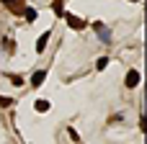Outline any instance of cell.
<instances>
[{
  "label": "cell",
  "mask_w": 147,
  "mask_h": 144,
  "mask_svg": "<svg viewBox=\"0 0 147 144\" xmlns=\"http://www.w3.org/2000/svg\"><path fill=\"white\" fill-rule=\"evenodd\" d=\"M3 3H5V5H13V3H18V0H3Z\"/></svg>",
  "instance_id": "obj_9"
},
{
  "label": "cell",
  "mask_w": 147,
  "mask_h": 144,
  "mask_svg": "<svg viewBox=\"0 0 147 144\" xmlns=\"http://www.w3.org/2000/svg\"><path fill=\"white\" fill-rule=\"evenodd\" d=\"M65 18H67V26H72V28H83V26H85V23H83L78 15H70V13H67Z\"/></svg>",
  "instance_id": "obj_4"
},
{
  "label": "cell",
  "mask_w": 147,
  "mask_h": 144,
  "mask_svg": "<svg viewBox=\"0 0 147 144\" xmlns=\"http://www.w3.org/2000/svg\"><path fill=\"white\" fill-rule=\"evenodd\" d=\"M47 41H49V31H44V33H41V36L36 39V52H39V54H41V52L47 49Z\"/></svg>",
  "instance_id": "obj_3"
},
{
  "label": "cell",
  "mask_w": 147,
  "mask_h": 144,
  "mask_svg": "<svg viewBox=\"0 0 147 144\" xmlns=\"http://www.w3.org/2000/svg\"><path fill=\"white\" fill-rule=\"evenodd\" d=\"M26 21L31 23V21H36V10H31V8H26Z\"/></svg>",
  "instance_id": "obj_8"
},
{
  "label": "cell",
  "mask_w": 147,
  "mask_h": 144,
  "mask_svg": "<svg viewBox=\"0 0 147 144\" xmlns=\"http://www.w3.org/2000/svg\"><path fill=\"white\" fill-rule=\"evenodd\" d=\"M44 80H47V70H36V72L31 75V85H34V88H39Z\"/></svg>",
  "instance_id": "obj_1"
},
{
  "label": "cell",
  "mask_w": 147,
  "mask_h": 144,
  "mask_svg": "<svg viewBox=\"0 0 147 144\" xmlns=\"http://www.w3.org/2000/svg\"><path fill=\"white\" fill-rule=\"evenodd\" d=\"M96 67H98V70H106V67H109V57H101V59L96 62Z\"/></svg>",
  "instance_id": "obj_7"
},
{
  "label": "cell",
  "mask_w": 147,
  "mask_h": 144,
  "mask_svg": "<svg viewBox=\"0 0 147 144\" xmlns=\"http://www.w3.org/2000/svg\"><path fill=\"white\" fill-rule=\"evenodd\" d=\"M52 8H54V13H57V15H65V10H62V0H54V5H52Z\"/></svg>",
  "instance_id": "obj_6"
},
{
  "label": "cell",
  "mask_w": 147,
  "mask_h": 144,
  "mask_svg": "<svg viewBox=\"0 0 147 144\" xmlns=\"http://www.w3.org/2000/svg\"><path fill=\"white\" fill-rule=\"evenodd\" d=\"M127 88H134V85H140V72L137 70H129V75H127Z\"/></svg>",
  "instance_id": "obj_2"
},
{
  "label": "cell",
  "mask_w": 147,
  "mask_h": 144,
  "mask_svg": "<svg viewBox=\"0 0 147 144\" xmlns=\"http://www.w3.org/2000/svg\"><path fill=\"white\" fill-rule=\"evenodd\" d=\"M36 111H39V113L49 111V100H36Z\"/></svg>",
  "instance_id": "obj_5"
}]
</instances>
